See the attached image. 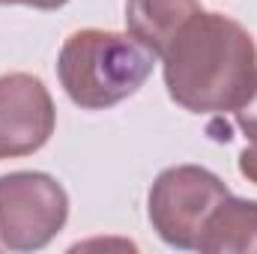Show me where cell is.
Returning <instances> with one entry per match:
<instances>
[{
	"label": "cell",
	"instance_id": "obj_4",
	"mask_svg": "<svg viewBox=\"0 0 257 254\" xmlns=\"http://www.w3.org/2000/svg\"><path fill=\"white\" fill-rule=\"evenodd\" d=\"M69 215L63 186L36 171L0 177V242L12 251L48 245Z\"/></svg>",
	"mask_w": 257,
	"mask_h": 254
},
{
	"label": "cell",
	"instance_id": "obj_1",
	"mask_svg": "<svg viewBox=\"0 0 257 254\" xmlns=\"http://www.w3.org/2000/svg\"><path fill=\"white\" fill-rule=\"evenodd\" d=\"M165 87L192 114L239 111L257 90L251 33L218 12L192 15L162 54Z\"/></svg>",
	"mask_w": 257,
	"mask_h": 254
},
{
	"label": "cell",
	"instance_id": "obj_7",
	"mask_svg": "<svg viewBox=\"0 0 257 254\" xmlns=\"http://www.w3.org/2000/svg\"><path fill=\"white\" fill-rule=\"evenodd\" d=\"M197 248L257 254V200H239L227 194L203 224Z\"/></svg>",
	"mask_w": 257,
	"mask_h": 254
},
{
	"label": "cell",
	"instance_id": "obj_9",
	"mask_svg": "<svg viewBox=\"0 0 257 254\" xmlns=\"http://www.w3.org/2000/svg\"><path fill=\"white\" fill-rule=\"evenodd\" d=\"M0 3H27V6H36V9H57L69 0H0Z\"/></svg>",
	"mask_w": 257,
	"mask_h": 254
},
{
	"label": "cell",
	"instance_id": "obj_8",
	"mask_svg": "<svg viewBox=\"0 0 257 254\" xmlns=\"http://www.w3.org/2000/svg\"><path fill=\"white\" fill-rule=\"evenodd\" d=\"M236 126L245 135V150L239 156V171H242V177L257 183V90L254 96L236 111Z\"/></svg>",
	"mask_w": 257,
	"mask_h": 254
},
{
	"label": "cell",
	"instance_id": "obj_5",
	"mask_svg": "<svg viewBox=\"0 0 257 254\" xmlns=\"http://www.w3.org/2000/svg\"><path fill=\"white\" fill-rule=\"evenodd\" d=\"M54 132V102L27 72L0 78V159L36 153Z\"/></svg>",
	"mask_w": 257,
	"mask_h": 254
},
{
	"label": "cell",
	"instance_id": "obj_6",
	"mask_svg": "<svg viewBox=\"0 0 257 254\" xmlns=\"http://www.w3.org/2000/svg\"><path fill=\"white\" fill-rule=\"evenodd\" d=\"M197 12V0H126L128 36H135L156 57H162L180 27Z\"/></svg>",
	"mask_w": 257,
	"mask_h": 254
},
{
	"label": "cell",
	"instance_id": "obj_3",
	"mask_svg": "<svg viewBox=\"0 0 257 254\" xmlns=\"http://www.w3.org/2000/svg\"><path fill=\"white\" fill-rule=\"evenodd\" d=\"M227 194V186L215 174L197 165L168 168L150 191V221L168 245L197 248L203 224Z\"/></svg>",
	"mask_w": 257,
	"mask_h": 254
},
{
	"label": "cell",
	"instance_id": "obj_2",
	"mask_svg": "<svg viewBox=\"0 0 257 254\" xmlns=\"http://www.w3.org/2000/svg\"><path fill=\"white\" fill-rule=\"evenodd\" d=\"M153 66L156 54L128 33L78 30L60 48L57 75L75 105L102 111L138 93Z\"/></svg>",
	"mask_w": 257,
	"mask_h": 254
}]
</instances>
